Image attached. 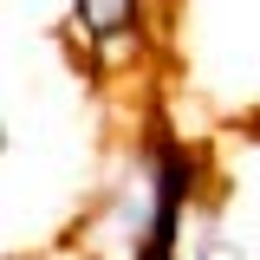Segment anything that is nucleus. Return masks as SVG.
Segmentation results:
<instances>
[{
  "label": "nucleus",
  "mask_w": 260,
  "mask_h": 260,
  "mask_svg": "<svg viewBox=\"0 0 260 260\" xmlns=\"http://www.w3.org/2000/svg\"><path fill=\"white\" fill-rule=\"evenodd\" d=\"M195 176H202V162H195L189 143L156 137V150H150V189H156V202H150V234H143L137 260H182V215H189Z\"/></svg>",
  "instance_id": "nucleus-1"
},
{
  "label": "nucleus",
  "mask_w": 260,
  "mask_h": 260,
  "mask_svg": "<svg viewBox=\"0 0 260 260\" xmlns=\"http://www.w3.org/2000/svg\"><path fill=\"white\" fill-rule=\"evenodd\" d=\"M72 26L104 59H124L137 52V32H143V0H72Z\"/></svg>",
  "instance_id": "nucleus-2"
},
{
  "label": "nucleus",
  "mask_w": 260,
  "mask_h": 260,
  "mask_svg": "<svg viewBox=\"0 0 260 260\" xmlns=\"http://www.w3.org/2000/svg\"><path fill=\"white\" fill-rule=\"evenodd\" d=\"M189 260H247V247H241L234 234H221V228H202L189 241Z\"/></svg>",
  "instance_id": "nucleus-3"
}]
</instances>
